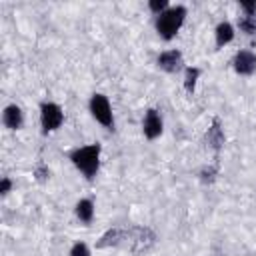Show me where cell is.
<instances>
[{"label": "cell", "mask_w": 256, "mask_h": 256, "mask_svg": "<svg viewBox=\"0 0 256 256\" xmlns=\"http://www.w3.org/2000/svg\"><path fill=\"white\" fill-rule=\"evenodd\" d=\"M70 160L88 180H92L100 168V144H88L72 150Z\"/></svg>", "instance_id": "1"}, {"label": "cell", "mask_w": 256, "mask_h": 256, "mask_svg": "<svg viewBox=\"0 0 256 256\" xmlns=\"http://www.w3.org/2000/svg\"><path fill=\"white\" fill-rule=\"evenodd\" d=\"M184 20H186V8L182 4L170 6L160 16H156V32H158V36L162 40H166V42L172 40L178 34V30L182 28Z\"/></svg>", "instance_id": "2"}, {"label": "cell", "mask_w": 256, "mask_h": 256, "mask_svg": "<svg viewBox=\"0 0 256 256\" xmlns=\"http://www.w3.org/2000/svg\"><path fill=\"white\" fill-rule=\"evenodd\" d=\"M156 242V234L146 226H134L128 228L124 248H128L132 254H144L148 252Z\"/></svg>", "instance_id": "3"}, {"label": "cell", "mask_w": 256, "mask_h": 256, "mask_svg": "<svg viewBox=\"0 0 256 256\" xmlns=\"http://www.w3.org/2000/svg\"><path fill=\"white\" fill-rule=\"evenodd\" d=\"M90 114L94 116L96 122H100L104 128L112 130L114 128V116H112V106L104 94H92L90 98Z\"/></svg>", "instance_id": "4"}, {"label": "cell", "mask_w": 256, "mask_h": 256, "mask_svg": "<svg viewBox=\"0 0 256 256\" xmlns=\"http://www.w3.org/2000/svg\"><path fill=\"white\" fill-rule=\"evenodd\" d=\"M64 122V112L56 102H42L40 104V124H42V132H54L62 126Z\"/></svg>", "instance_id": "5"}, {"label": "cell", "mask_w": 256, "mask_h": 256, "mask_svg": "<svg viewBox=\"0 0 256 256\" xmlns=\"http://www.w3.org/2000/svg\"><path fill=\"white\" fill-rule=\"evenodd\" d=\"M232 66L240 76H250L256 72V54L250 50H238L234 54Z\"/></svg>", "instance_id": "6"}, {"label": "cell", "mask_w": 256, "mask_h": 256, "mask_svg": "<svg viewBox=\"0 0 256 256\" xmlns=\"http://www.w3.org/2000/svg\"><path fill=\"white\" fill-rule=\"evenodd\" d=\"M156 64H158L160 70H164V72H168V74H174V72L182 70V64H184L182 52L176 50V48H174V50H166V52H162V54L158 56Z\"/></svg>", "instance_id": "7"}, {"label": "cell", "mask_w": 256, "mask_h": 256, "mask_svg": "<svg viewBox=\"0 0 256 256\" xmlns=\"http://www.w3.org/2000/svg\"><path fill=\"white\" fill-rule=\"evenodd\" d=\"M142 130H144V136L148 140H156L162 134V116L158 114V110H154V108L146 110L144 122H142Z\"/></svg>", "instance_id": "8"}, {"label": "cell", "mask_w": 256, "mask_h": 256, "mask_svg": "<svg viewBox=\"0 0 256 256\" xmlns=\"http://www.w3.org/2000/svg\"><path fill=\"white\" fill-rule=\"evenodd\" d=\"M128 228H112L102 234V238L96 242V248H108V246H124Z\"/></svg>", "instance_id": "9"}, {"label": "cell", "mask_w": 256, "mask_h": 256, "mask_svg": "<svg viewBox=\"0 0 256 256\" xmlns=\"http://www.w3.org/2000/svg\"><path fill=\"white\" fill-rule=\"evenodd\" d=\"M2 122H4V126H6L8 130H18V128H22V124H24L22 108L16 106V104L6 106L4 112H2Z\"/></svg>", "instance_id": "10"}, {"label": "cell", "mask_w": 256, "mask_h": 256, "mask_svg": "<svg viewBox=\"0 0 256 256\" xmlns=\"http://www.w3.org/2000/svg\"><path fill=\"white\" fill-rule=\"evenodd\" d=\"M224 130H222V126H220V120L218 118H214L212 120V126L208 128V132H206V142H208V146L212 148V150H220L222 146H224Z\"/></svg>", "instance_id": "11"}, {"label": "cell", "mask_w": 256, "mask_h": 256, "mask_svg": "<svg viewBox=\"0 0 256 256\" xmlns=\"http://www.w3.org/2000/svg\"><path fill=\"white\" fill-rule=\"evenodd\" d=\"M214 38H216V46L224 48L226 44H230L234 40V26L230 22H220L214 30Z\"/></svg>", "instance_id": "12"}, {"label": "cell", "mask_w": 256, "mask_h": 256, "mask_svg": "<svg viewBox=\"0 0 256 256\" xmlns=\"http://www.w3.org/2000/svg\"><path fill=\"white\" fill-rule=\"evenodd\" d=\"M76 216H78L80 222L90 224L92 218H94V202L88 200V198H82V200L76 204Z\"/></svg>", "instance_id": "13"}, {"label": "cell", "mask_w": 256, "mask_h": 256, "mask_svg": "<svg viewBox=\"0 0 256 256\" xmlns=\"http://www.w3.org/2000/svg\"><path fill=\"white\" fill-rule=\"evenodd\" d=\"M198 78H200V68H196V66H188L186 72H184V88H186L188 94L194 92Z\"/></svg>", "instance_id": "14"}, {"label": "cell", "mask_w": 256, "mask_h": 256, "mask_svg": "<svg viewBox=\"0 0 256 256\" xmlns=\"http://www.w3.org/2000/svg\"><path fill=\"white\" fill-rule=\"evenodd\" d=\"M238 28L246 34H254L256 32V12L250 14V16H242L238 18Z\"/></svg>", "instance_id": "15"}, {"label": "cell", "mask_w": 256, "mask_h": 256, "mask_svg": "<svg viewBox=\"0 0 256 256\" xmlns=\"http://www.w3.org/2000/svg\"><path fill=\"white\" fill-rule=\"evenodd\" d=\"M148 8L156 14V16H160L164 10H168L170 6H168V0H150L148 2Z\"/></svg>", "instance_id": "16"}, {"label": "cell", "mask_w": 256, "mask_h": 256, "mask_svg": "<svg viewBox=\"0 0 256 256\" xmlns=\"http://www.w3.org/2000/svg\"><path fill=\"white\" fill-rule=\"evenodd\" d=\"M70 256H90V248L84 242H76L70 248Z\"/></svg>", "instance_id": "17"}, {"label": "cell", "mask_w": 256, "mask_h": 256, "mask_svg": "<svg viewBox=\"0 0 256 256\" xmlns=\"http://www.w3.org/2000/svg\"><path fill=\"white\" fill-rule=\"evenodd\" d=\"M34 176H36V180H38V182H46V180H48V176H50L48 166H46V164H38V166L34 168Z\"/></svg>", "instance_id": "18"}, {"label": "cell", "mask_w": 256, "mask_h": 256, "mask_svg": "<svg viewBox=\"0 0 256 256\" xmlns=\"http://www.w3.org/2000/svg\"><path fill=\"white\" fill-rule=\"evenodd\" d=\"M214 176H216V166L202 168V172H200V180H202V182H212Z\"/></svg>", "instance_id": "19"}, {"label": "cell", "mask_w": 256, "mask_h": 256, "mask_svg": "<svg viewBox=\"0 0 256 256\" xmlns=\"http://www.w3.org/2000/svg\"><path fill=\"white\" fill-rule=\"evenodd\" d=\"M240 8L244 10V16H250L256 12V2H240Z\"/></svg>", "instance_id": "20"}, {"label": "cell", "mask_w": 256, "mask_h": 256, "mask_svg": "<svg viewBox=\"0 0 256 256\" xmlns=\"http://www.w3.org/2000/svg\"><path fill=\"white\" fill-rule=\"evenodd\" d=\"M10 188H12V180H10L8 176H4V178L0 180V194H8Z\"/></svg>", "instance_id": "21"}]
</instances>
